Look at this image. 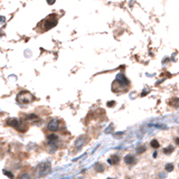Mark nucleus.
Listing matches in <instances>:
<instances>
[{"instance_id": "1", "label": "nucleus", "mask_w": 179, "mask_h": 179, "mask_svg": "<svg viewBox=\"0 0 179 179\" xmlns=\"http://www.w3.org/2000/svg\"><path fill=\"white\" fill-rule=\"evenodd\" d=\"M34 100H35L34 95H32L30 92H28V91H23V92L18 93V95H17V102L19 103V104H21V105L29 104Z\"/></svg>"}, {"instance_id": "2", "label": "nucleus", "mask_w": 179, "mask_h": 179, "mask_svg": "<svg viewBox=\"0 0 179 179\" xmlns=\"http://www.w3.org/2000/svg\"><path fill=\"white\" fill-rule=\"evenodd\" d=\"M42 25L44 26V30H49L51 28L57 25V16L56 15H49L46 19L42 21Z\"/></svg>"}, {"instance_id": "3", "label": "nucleus", "mask_w": 179, "mask_h": 179, "mask_svg": "<svg viewBox=\"0 0 179 179\" xmlns=\"http://www.w3.org/2000/svg\"><path fill=\"white\" fill-rule=\"evenodd\" d=\"M51 162H42L37 166V173H38L39 177H44L47 173L51 171Z\"/></svg>"}, {"instance_id": "4", "label": "nucleus", "mask_w": 179, "mask_h": 179, "mask_svg": "<svg viewBox=\"0 0 179 179\" xmlns=\"http://www.w3.org/2000/svg\"><path fill=\"white\" fill-rule=\"evenodd\" d=\"M7 124H8L9 127H13V128H15L16 130L20 131V132H25V130L21 128V125H24V123H23L21 120H18V119H16V118H10V119L7 120Z\"/></svg>"}, {"instance_id": "5", "label": "nucleus", "mask_w": 179, "mask_h": 179, "mask_svg": "<svg viewBox=\"0 0 179 179\" xmlns=\"http://www.w3.org/2000/svg\"><path fill=\"white\" fill-rule=\"evenodd\" d=\"M114 84H119L121 87H125V86H128L129 84H130V82H129V80L122 73H119L116 75V77H115Z\"/></svg>"}, {"instance_id": "6", "label": "nucleus", "mask_w": 179, "mask_h": 179, "mask_svg": "<svg viewBox=\"0 0 179 179\" xmlns=\"http://www.w3.org/2000/svg\"><path fill=\"white\" fill-rule=\"evenodd\" d=\"M47 129L51 132H56L59 129V122H58L57 119H51L47 124Z\"/></svg>"}, {"instance_id": "7", "label": "nucleus", "mask_w": 179, "mask_h": 179, "mask_svg": "<svg viewBox=\"0 0 179 179\" xmlns=\"http://www.w3.org/2000/svg\"><path fill=\"white\" fill-rule=\"evenodd\" d=\"M47 139H48V143L51 144V146H54V144H56L58 141V138L56 134H49L48 137H47Z\"/></svg>"}, {"instance_id": "8", "label": "nucleus", "mask_w": 179, "mask_h": 179, "mask_svg": "<svg viewBox=\"0 0 179 179\" xmlns=\"http://www.w3.org/2000/svg\"><path fill=\"white\" fill-rule=\"evenodd\" d=\"M124 162L127 165H134L135 163V158H134L132 154H127L124 157Z\"/></svg>"}, {"instance_id": "9", "label": "nucleus", "mask_w": 179, "mask_h": 179, "mask_svg": "<svg viewBox=\"0 0 179 179\" xmlns=\"http://www.w3.org/2000/svg\"><path fill=\"white\" fill-rule=\"evenodd\" d=\"M108 162H109L110 165H118L119 162H120V157L119 156H116V154H114V156H112V157H110L109 160H108Z\"/></svg>"}, {"instance_id": "10", "label": "nucleus", "mask_w": 179, "mask_h": 179, "mask_svg": "<svg viewBox=\"0 0 179 179\" xmlns=\"http://www.w3.org/2000/svg\"><path fill=\"white\" fill-rule=\"evenodd\" d=\"M25 119L28 122H35V121H38L39 120L38 115H36V114H27L25 116Z\"/></svg>"}, {"instance_id": "11", "label": "nucleus", "mask_w": 179, "mask_h": 179, "mask_svg": "<svg viewBox=\"0 0 179 179\" xmlns=\"http://www.w3.org/2000/svg\"><path fill=\"white\" fill-rule=\"evenodd\" d=\"M84 139H86V137H80L78 139L76 140V143H75V147L76 148H81L82 146H83L84 143Z\"/></svg>"}, {"instance_id": "12", "label": "nucleus", "mask_w": 179, "mask_h": 179, "mask_svg": "<svg viewBox=\"0 0 179 179\" xmlns=\"http://www.w3.org/2000/svg\"><path fill=\"white\" fill-rule=\"evenodd\" d=\"M94 168L96 169V171H99V173H102L103 170H104V166L101 165V163H96Z\"/></svg>"}, {"instance_id": "13", "label": "nucleus", "mask_w": 179, "mask_h": 179, "mask_svg": "<svg viewBox=\"0 0 179 179\" xmlns=\"http://www.w3.org/2000/svg\"><path fill=\"white\" fill-rule=\"evenodd\" d=\"M165 169H166V171L170 173V171H173V163H167L166 167H165Z\"/></svg>"}, {"instance_id": "14", "label": "nucleus", "mask_w": 179, "mask_h": 179, "mask_svg": "<svg viewBox=\"0 0 179 179\" xmlns=\"http://www.w3.org/2000/svg\"><path fill=\"white\" fill-rule=\"evenodd\" d=\"M150 144H151V147L154 148V149H158V148H159V142L157 140H152Z\"/></svg>"}, {"instance_id": "15", "label": "nucleus", "mask_w": 179, "mask_h": 179, "mask_svg": "<svg viewBox=\"0 0 179 179\" xmlns=\"http://www.w3.org/2000/svg\"><path fill=\"white\" fill-rule=\"evenodd\" d=\"M173 146H170V147L166 148V149H165V150H163V152H165V154H171V152H173Z\"/></svg>"}, {"instance_id": "16", "label": "nucleus", "mask_w": 179, "mask_h": 179, "mask_svg": "<svg viewBox=\"0 0 179 179\" xmlns=\"http://www.w3.org/2000/svg\"><path fill=\"white\" fill-rule=\"evenodd\" d=\"M144 151H146V147H144V146H141V147H139L137 149V152H138V154H142V152H144Z\"/></svg>"}, {"instance_id": "17", "label": "nucleus", "mask_w": 179, "mask_h": 179, "mask_svg": "<svg viewBox=\"0 0 179 179\" xmlns=\"http://www.w3.org/2000/svg\"><path fill=\"white\" fill-rule=\"evenodd\" d=\"M29 178H30V177H29L27 173H23V175H20L17 179H29Z\"/></svg>"}, {"instance_id": "18", "label": "nucleus", "mask_w": 179, "mask_h": 179, "mask_svg": "<svg viewBox=\"0 0 179 179\" xmlns=\"http://www.w3.org/2000/svg\"><path fill=\"white\" fill-rule=\"evenodd\" d=\"M4 173H5L6 176H8V177H9V178H10V179H13V173H9V171H7V170H4Z\"/></svg>"}, {"instance_id": "19", "label": "nucleus", "mask_w": 179, "mask_h": 179, "mask_svg": "<svg viewBox=\"0 0 179 179\" xmlns=\"http://www.w3.org/2000/svg\"><path fill=\"white\" fill-rule=\"evenodd\" d=\"M113 105H115V102H114V101H110V102H108V106L112 108Z\"/></svg>"}, {"instance_id": "20", "label": "nucleus", "mask_w": 179, "mask_h": 179, "mask_svg": "<svg viewBox=\"0 0 179 179\" xmlns=\"http://www.w3.org/2000/svg\"><path fill=\"white\" fill-rule=\"evenodd\" d=\"M122 135H123V132H118V134H114L115 138H121Z\"/></svg>"}, {"instance_id": "21", "label": "nucleus", "mask_w": 179, "mask_h": 179, "mask_svg": "<svg viewBox=\"0 0 179 179\" xmlns=\"http://www.w3.org/2000/svg\"><path fill=\"white\" fill-rule=\"evenodd\" d=\"M176 142H177V144H179V138H176Z\"/></svg>"}, {"instance_id": "22", "label": "nucleus", "mask_w": 179, "mask_h": 179, "mask_svg": "<svg viewBox=\"0 0 179 179\" xmlns=\"http://www.w3.org/2000/svg\"><path fill=\"white\" fill-rule=\"evenodd\" d=\"M108 179H111V178H108Z\"/></svg>"}]
</instances>
